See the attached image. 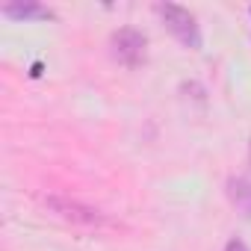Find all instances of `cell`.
Segmentation results:
<instances>
[{"label":"cell","mask_w":251,"mask_h":251,"mask_svg":"<svg viewBox=\"0 0 251 251\" xmlns=\"http://www.w3.org/2000/svg\"><path fill=\"white\" fill-rule=\"evenodd\" d=\"M112 56L121 62V65H127V68H136L145 62V48H148V39L145 33L133 30V27H121L118 33H112Z\"/></svg>","instance_id":"7a4b0ae2"},{"label":"cell","mask_w":251,"mask_h":251,"mask_svg":"<svg viewBox=\"0 0 251 251\" xmlns=\"http://www.w3.org/2000/svg\"><path fill=\"white\" fill-rule=\"evenodd\" d=\"M48 204H50V210L59 213L62 219H71V222H80V225H89V227L106 222L98 210H92V207H80L77 201H68V198H48Z\"/></svg>","instance_id":"3957f363"},{"label":"cell","mask_w":251,"mask_h":251,"mask_svg":"<svg viewBox=\"0 0 251 251\" xmlns=\"http://www.w3.org/2000/svg\"><path fill=\"white\" fill-rule=\"evenodd\" d=\"M157 15L163 18V24H166V30L180 42V45H186L189 50H201V27H198V21H195V15L189 12V9H183V6H177V3H157Z\"/></svg>","instance_id":"6da1fadb"},{"label":"cell","mask_w":251,"mask_h":251,"mask_svg":"<svg viewBox=\"0 0 251 251\" xmlns=\"http://www.w3.org/2000/svg\"><path fill=\"white\" fill-rule=\"evenodd\" d=\"M227 195H230L233 207H236L245 219H251V148H248V172L239 175V177H233V180L227 183Z\"/></svg>","instance_id":"277c9868"},{"label":"cell","mask_w":251,"mask_h":251,"mask_svg":"<svg viewBox=\"0 0 251 251\" xmlns=\"http://www.w3.org/2000/svg\"><path fill=\"white\" fill-rule=\"evenodd\" d=\"M0 12L12 21H53V12L42 3H6Z\"/></svg>","instance_id":"5b68a950"},{"label":"cell","mask_w":251,"mask_h":251,"mask_svg":"<svg viewBox=\"0 0 251 251\" xmlns=\"http://www.w3.org/2000/svg\"><path fill=\"white\" fill-rule=\"evenodd\" d=\"M225 251H251V248H248L242 239H230V242L225 245Z\"/></svg>","instance_id":"8992f818"}]
</instances>
